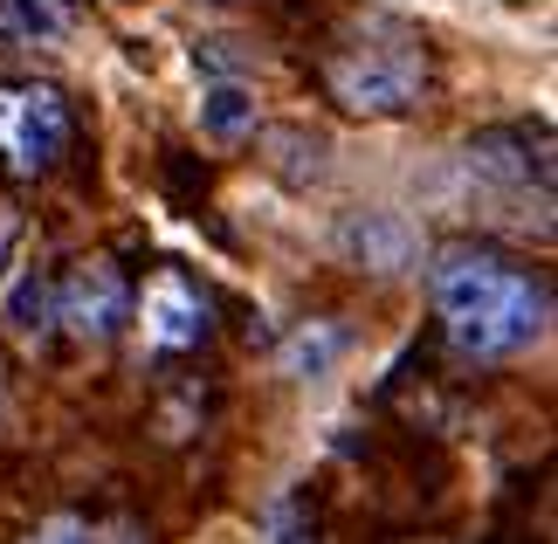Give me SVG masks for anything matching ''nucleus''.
I'll return each mask as SVG.
<instances>
[{
  "label": "nucleus",
  "instance_id": "1",
  "mask_svg": "<svg viewBox=\"0 0 558 544\" xmlns=\"http://www.w3.org/2000/svg\"><path fill=\"white\" fill-rule=\"evenodd\" d=\"M435 311L462 359H510L524 344H538L551 303H545V282H531L504 255L448 249L435 263Z\"/></svg>",
  "mask_w": 558,
  "mask_h": 544
},
{
  "label": "nucleus",
  "instance_id": "4",
  "mask_svg": "<svg viewBox=\"0 0 558 544\" xmlns=\"http://www.w3.org/2000/svg\"><path fill=\"white\" fill-rule=\"evenodd\" d=\"M56 324L83 344H104L132 324V282H124L111 263H83L70 269V282L56 290Z\"/></svg>",
  "mask_w": 558,
  "mask_h": 544
},
{
  "label": "nucleus",
  "instance_id": "2",
  "mask_svg": "<svg viewBox=\"0 0 558 544\" xmlns=\"http://www.w3.org/2000/svg\"><path fill=\"white\" fill-rule=\"evenodd\" d=\"M62 145H70V104L49 83H0V159L35 180L62 159Z\"/></svg>",
  "mask_w": 558,
  "mask_h": 544
},
{
  "label": "nucleus",
  "instance_id": "6",
  "mask_svg": "<svg viewBox=\"0 0 558 544\" xmlns=\"http://www.w3.org/2000/svg\"><path fill=\"white\" fill-rule=\"evenodd\" d=\"M338 249H345L352 269H373V276H393L414 263V234H407V221H393V214H352L345 234H338Z\"/></svg>",
  "mask_w": 558,
  "mask_h": 544
},
{
  "label": "nucleus",
  "instance_id": "11",
  "mask_svg": "<svg viewBox=\"0 0 558 544\" xmlns=\"http://www.w3.org/2000/svg\"><path fill=\"white\" fill-rule=\"evenodd\" d=\"M338 344H345V338H338L331 324H317V331H296V338L283 344V373H296V379H304V373H325V365L338 359Z\"/></svg>",
  "mask_w": 558,
  "mask_h": 544
},
{
  "label": "nucleus",
  "instance_id": "8",
  "mask_svg": "<svg viewBox=\"0 0 558 544\" xmlns=\"http://www.w3.org/2000/svg\"><path fill=\"white\" fill-rule=\"evenodd\" d=\"M8 331L21 344H41V338L56 331V290H49V276H41V269H21L14 297H8Z\"/></svg>",
  "mask_w": 558,
  "mask_h": 544
},
{
  "label": "nucleus",
  "instance_id": "3",
  "mask_svg": "<svg viewBox=\"0 0 558 544\" xmlns=\"http://www.w3.org/2000/svg\"><path fill=\"white\" fill-rule=\"evenodd\" d=\"M325 83L352 118H400V111H414L427 62L407 49H359V56H338L325 70Z\"/></svg>",
  "mask_w": 558,
  "mask_h": 544
},
{
  "label": "nucleus",
  "instance_id": "7",
  "mask_svg": "<svg viewBox=\"0 0 558 544\" xmlns=\"http://www.w3.org/2000/svg\"><path fill=\"white\" fill-rule=\"evenodd\" d=\"M76 28L62 0H0V49H49Z\"/></svg>",
  "mask_w": 558,
  "mask_h": 544
},
{
  "label": "nucleus",
  "instance_id": "12",
  "mask_svg": "<svg viewBox=\"0 0 558 544\" xmlns=\"http://www.w3.org/2000/svg\"><path fill=\"white\" fill-rule=\"evenodd\" d=\"M28 544H97V531L83 524V517H49V524H41Z\"/></svg>",
  "mask_w": 558,
  "mask_h": 544
},
{
  "label": "nucleus",
  "instance_id": "14",
  "mask_svg": "<svg viewBox=\"0 0 558 544\" xmlns=\"http://www.w3.org/2000/svg\"><path fill=\"white\" fill-rule=\"evenodd\" d=\"M8 242H14V221H0V255H8Z\"/></svg>",
  "mask_w": 558,
  "mask_h": 544
},
{
  "label": "nucleus",
  "instance_id": "5",
  "mask_svg": "<svg viewBox=\"0 0 558 544\" xmlns=\"http://www.w3.org/2000/svg\"><path fill=\"white\" fill-rule=\"evenodd\" d=\"M201 338H207L201 290L180 282V276H159L153 290H145V344H159V352H193Z\"/></svg>",
  "mask_w": 558,
  "mask_h": 544
},
{
  "label": "nucleus",
  "instance_id": "9",
  "mask_svg": "<svg viewBox=\"0 0 558 544\" xmlns=\"http://www.w3.org/2000/svg\"><path fill=\"white\" fill-rule=\"evenodd\" d=\"M201 132L207 138H242V132H255V97L242 90V83H214V90L201 97Z\"/></svg>",
  "mask_w": 558,
  "mask_h": 544
},
{
  "label": "nucleus",
  "instance_id": "15",
  "mask_svg": "<svg viewBox=\"0 0 558 544\" xmlns=\"http://www.w3.org/2000/svg\"><path fill=\"white\" fill-rule=\"evenodd\" d=\"M214 8H234V0H214Z\"/></svg>",
  "mask_w": 558,
  "mask_h": 544
},
{
  "label": "nucleus",
  "instance_id": "13",
  "mask_svg": "<svg viewBox=\"0 0 558 544\" xmlns=\"http://www.w3.org/2000/svg\"><path fill=\"white\" fill-rule=\"evenodd\" d=\"M193 70H228V41H201V49H193Z\"/></svg>",
  "mask_w": 558,
  "mask_h": 544
},
{
  "label": "nucleus",
  "instance_id": "10",
  "mask_svg": "<svg viewBox=\"0 0 558 544\" xmlns=\"http://www.w3.org/2000/svg\"><path fill=\"white\" fill-rule=\"evenodd\" d=\"M524 138H476L469 145V166L489 172V180H510V186H531V159H518Z\"/></svg>",
  "mask_w": 558,
  "mask_h": 544
}]
</instances>
